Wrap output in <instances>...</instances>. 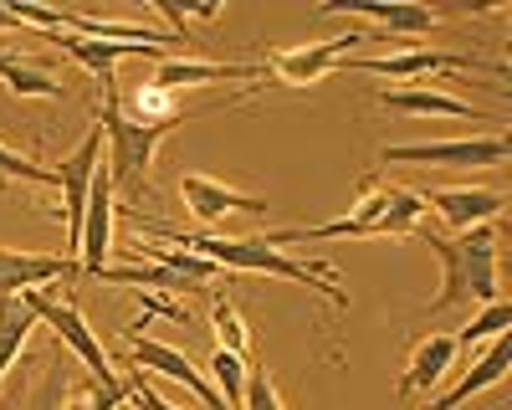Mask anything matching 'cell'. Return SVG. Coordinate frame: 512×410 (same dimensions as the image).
Wrapping results in <instances>:
<instances>
[{
	"instance_id": "6da1fadb",
	"label": "cell",
	"mask_w": 512,
	"mask_h": 410,
	"mask_svg": "<svg viewBox=\"0 0 512 410\" xmlns=\"http://www.w3.org/2000/svg\"><path fill=\"white\" fill-rule=\"evenodd\" d=\"M139 221V216H134ZM144 231H154V236H164V241H175V246H185V252H200L205 262H216L221 272H267V277H292V282H303V287H313V293H328L338 308H349V293L338 287V277L328 272V267H318V262H292L282 246H272L267 236H246V241H226V236H185V231H175V226H164V221H139Z\"/></svg>"
},
{
	"instance_id": "4fadbf2b",
	"label": "cell",
	"mask_w": 512,
	"mask_h": 410,
	"mask_svg": "<svg viewBox=\"0 0 512 410\" xmlns=\"http://www.w3.org/2000/svg\"><path fill=\"white\" fill-rule=\"evenodd\" d=\"M338 67H359L379 77H436V72H461V67H492L482 57H456V52H390V57H344Z\"/></svg>"
},
{
	"instance_id": "5bb4252c",
	"label": "cell",
	"mask_w": 512,
	"mask_h": 410,
	"mask_svg": "<svg viewBox=\"0 0 512 410\" xmlns=\"http://www.w3.org/2000/svg\"><path fill=\"white\" fill-rule=\"evenodd\" d=\"M180 195H185V205H190V216L205 221V226L226 221L231 211H267V195H241V190L210 180V175H185V180H180Z\"/></svg>"
},
{
	"instance_id": "277c9868",
	"label": "cell",
	"mask_w": 512,
	"mask_h": 410,
	"mask_svg": "<svg viewBox=\"0 0 512 410\" xmlns=\"http://www.w3.org/2000/svg\"><path fill=\"white\" fill-rule=\"evenodd\" d=\"M190 113H169V118H134V113H123L118 103V88L103 93V144L113 149L108 159V175L123 180L128 190H144V175H149V164H154V149L164 144V134H175L180 123Z\"/></svg>"
},
{
	"instance_id": "ba28073f",
	"label": "cell",
	"mask_w": 512,
	"mask_h": 410,
	"mask_svg": "<svg viewBox=\"0 0 512 410\" xmlns=\"http://www.w3.org/2000/svg\"><path fill=\"white\" fill-rule=\"evenodd\" d=\"M364 47V36L349 31V36H333V41H313V47H292V52H272L262 62V77L272 82H287V88H308V82H318L323 72H333L344 57H354Z\"/></svg>"
},
{
	"instance_id": "2e32d148",
	"label": "cell",
	"mask_w": 512,
	"mask_h": 410,
	"mask_svg": "<svg viewBox=\"0 0 512 410\" xmlns=\"http://www.w3.org/2000/svg\"><path fill=\"white\" fill-rule=\"evenodd\" d=\"M461 344L456 334H431V339H420L410 349V364H405V375H400V395H425V390H436L446 375H451V364H456Z\"/></svg>"
},
{
	"instance_id": "30bf717a",
	"label": "cell",
	"mask_w": 512,
	"mask_h": 410,
	"mask_svg": "<svg viewBox=\"0 0 512 410\" xmlns=\"http://www.w3.org/2000/svg\"><path fill=\"white\" fill-rule=\"evenodd\" d=\"M128 349H134V364H139V369H154V375H164V380H180L195 400H205V410H226L221 390L210 385V375H200V369H195L180 349H169V344H159V339H144V334H134V328H128Z\"/></svg>"
},
{
	"instance_id": "4316f807",
	"label": "cell",
	"mask_w": 512,
	"mask_h": 410,
	"mask_svg": "<svg viewBox=\"0 0 512 410\" xmlns=\"http://www.w3.org/2000/svg\"><path fill=\"white\" fill-rule=\"evenodd\" d=\"M26 180V185H41V190H47V185H57V170H41V164H31V159H21L16 149H6V144H0V180Z\"/></svg>"
},
{
	"instance_id": "3957f363",
	"label": "cell",
	"mask_w": 512,
	"mask_h": 410,
	"mask_svg": "<svg viewBox=\"0 0 512 410\" xmlns=\"http://www.w3.org/2000/svg\"><path fill=\"white\" fill-rule=\"evenodd\" d=\"M425 216V195L415 190H384V185H369L359 190L354 211L338 216L328 226H282V231H267L272 246H292V241H354V236H410Z\"/></svg>"
},
{
	"instance_id": "d4e9b609",
	"label": "cell",
	"mask_w": 512,
	"mask_h": 410,
	"mask_svg": "<svg viewBox=\"0 0 512 410\" xmlns=\"http://www.w3.org/2000/svg\"><path fill=\"white\" fill-rule=\"evenodd\" d=\"M210 318H216V339H221V349H231V354H251V334H246V323H241V313L231 308V298L226 293H216L210 298Z\"/></svg>"
},
{
	"instance_id": "83f0119b",
	"label": "cell",
	"mask_w": 512,
	"mask_h": 410,
	"mask_svg": "<svg viewBox=\"0 0 512 410\" xmlns=\"http://www.w3.org/2000/svg\"><path fill=\"white\" fill-rule=\"evenodd\" d=\"M246 410H282V400H277V390H272V380L262 375V369L246 375Z\"/></svg>"
},
{
	"instance_id": "f546056e",
	"label": "cell",
	"mask_w": 512,
	"mask_h": 410,
	"mask_svg": "<svg viewBox=\"0 0 512 410\" xmlns=\"http://www.w3.org/2000/svg\"><path fill=\"white\" fill-rule=\"evenodd\" d=\"M0 31H21V21H16L11 6H0Z\"/></svg>"
},
{
	"instance_id": "d6986e66",
	"label": "cell",
	"mask_w": 512,
	"mask_h": 410,
	"mask_svg": "<svg viewBox=\"0 0 512 410\" xmlns=\"http://www.w3.org/2000/svg\"><path fill=\"white\" fill-rule=\"evenodd\" d=\"M251 77H262V62L246 67V62H175V57H164L154 88L164 93V88H190V82H251Z\"/></svg>"
},
{
	"instance_id": "cb8c5ba5",
	"label": "cell",
	"mask_w": 512,
	"mask_h": 410,
	"mask_svg": "<svg viewBox=\"0 0 512 410\" xmlns=\"http://www.w3.org/2000/svg\"><path fill=\"white\" fill-rule=\"evenodd\" d=\"M210 385L221 390L226 410H246V359L231 349H216L210 354Z\"/></svg>"
},
{
	"instance_id": "44dd1931",
	"label": "cell",
	"mask_w": 512,
	"mask_h": 410,
	"mask_svg": "<svg viewBox=\"0 0 512 410\" xmlns=\"http://www.w3.org/2000/svg\"><path fill=\"white\" fill-rule=\"evenodd\" d=\"M98 282H113V287H164V293H205V282L185 277L180 267H169L159 257H149V267H103Z\"/></svg>"
},
{
	"instance_id": "9c48e42d",
	"label": "cell",
	"mask_w": 512,
	"mask_h": 410,
	"mask_svg": "<svg viewBox=\"0 0 512 410\" xmlns=\"http://www.w3.org/2000/svg\"><path fill=\"white\" fill-rule=\"evenodd\" d=\"M36 41H52V47L72 52L82 67L103 82V93L118 88L113 67H118L123 57H154V62H164V47H128V41H98V36H77V31H36Z\"/></svg>"
},
{
	"instance_id": "5b68a950",
	"label": "cell",
	"mask_w": 512,
	"mask_h": 410,
	"mask_svg": "<svg viewBox=\"0 0 512 410\" xmlns=\"http://www.w3.org/2000/svg\"><path fill=\"white\" fill-rule=\"evenodd\" d=\"M31 308H36V318L47 323V328H57V339L82 359V369H88V375H93L108 395H123L118 375L108 369V354H103V344H98V334H93V323L82 318L77 303H62V298H47V293H31Z\"/></svg>"
},
{
	"instance_id": "9a60e30c",
	"label": "cell",
	"mask_w": 512,
	"mask_h": 410,
	"mask_svg": "<svg viewBox=\"0 0 512 410\" xmlns=\"http://www.w3.org/2000/svg\"><path fill=\"white\" fill-rule=\"evenodd\" d=\"M328 11H354V16L384 26V41L390 36H425L446 21V11H436V6H390V0H333Z\"/></svg>"
},
{
	"instance_id": "7402d4cb",
	"label": "cell",
	"mask_w": 512,
	"mask_h": 410,
	"mask_svg": "<svg viewBox=\"0 0 512 410\" xmlns=\"http://www.w3.org/2000/svg\"><path fill=\"white\" fill-rule=\"evenodd\" d=\"M31 323H41L36 308H31V293L0 298V375H6L11 359L21 354V344H26V334H31Z\"/></svg>"
},
{
	"instance_id": "8992f818",
	"label": "cell",
	"mask_w": 512,
	"mask_h": 410,
	"mask_svg": "<svg viewBox=\"0 0 512 410\" xmlns=\"http://www.w3.org/2000/svg\"><path fill=\"white\" fill-rule=\"evenodd\" d=\"M384 164H451V170H487L507 159V139H431V144H390L379 154Z\"/></svg>"
},
{
	"instance_id": "ac0fdd59",
	"label": "cell",
	"mask_w": 512,
	"mask_h": 410,
	"mask_svg": "<svg viewBox=\"0 0 512 410\" xmlns=\"http://www.w3.org/2000/svg\"><path fill=\"white\" fill-rule=\"evenodd\" d=\"M507 364H512V339H507V334H497V339H492V349H487L472 369H466V375H461L446 395H436L431 405H420V410H456L461 400H472L477 390L502 385V380H507Z\"/></svg>"
},
{
	"instance_id": "7a4b0ae2",
	"label": "cell",
	"mask_w": 512,
	"mask_h": 410,
	"mask_svg": "<svg viewBox=\"0 0 512 410\" xmlns=\"http://www.w3.org/2000/svg\"><path fill=\"white\" fill-rule=\"evenodd\" d=\"M415 236L441 257V293L425 303L431 313L456 308V303H466V298H477V303L502 298V293H497V257H502V241H497L487 226H472V231H461V236H441V231L415 226Z\"/></svg>"
},
{
	"instance_id": "7c38bea8",
	"label": "cell",
	"mask_w": 512,
	"mask_h": 410,
	"mask_svg": "<svg viewBox=\"0 0 512 410\" xmlns=\"http://www.w3.org/2000/svg\"><path fill=\"white\" fill-rule=\"evenodd\" d=\"M72 277H82L77 257H41V252L0 246V298L31 293V287H41V282H72Z\"/></svg>"
},
{
	"instance_id": "8fae6325",
	"label": "cell",
	"mask_w": 512,
	"mask_h": 410,
	"mask_svg": "<svg viewBox=\"0 0 512 410\" xmlns=\"http://www.w3.org/2000/svg\"><path fill=\"white\" fill-rule=\"evenodd\" d=\"M113 252V175L98 164V175H93V190H88V216H82V246H77V262L88 277H98Z\"/></svg>"
},
{
	"instance_id": "e0dca14e",
	"label": "cell",
	"mask_w": 512,
	"mask_h": 410,
	"mask_svg": "<svg viewBox=\"0 0 512 410\" xmlns=\"http://www.w3.org/2000/svg\"><path fill=\"white\" fill-rule=\"evenodd\" d=\"M425 200H431V211H436L451 231H472V226L502 216V205H507L502 190H431Z\"/></svg>"
},
{
	"instance_id": "484cf974",
	"label": "cell",
	"mask_w": 512,
	"mask_h": 410,
	"mask_svg": "<svg viewBox=\"0 0 512 410\" xmlns=\"http://www.w3.org/2000/svg\"><path fill=\"white\" fill-rule=\"evenodd\" d=\"M507 323H512V303H507V298H492V303H482V313H477V318L456 334V344L466 349V344L497 339V334H507Z\"/></svg>"
},
{
	"instance_id": "603a6c76",
	"label": "cell",
	"mask_w": 512,
	"mask_h": 410,
	"mask_svg": "<svg viewBox=\"0 0 512 410\" xmlns=\"http://www.w3.org/2000/svg\"><path fill=\"white\" fill-rule=\"evenodd\" d=\"M0 82L21 98H62V82L47 67H36L31 57H0Z\"/></svg>"
},
{
	"instance_id": "ffe728a7",
	"label": "cell",
	"mask_w": 512,
	"mask_h": 410,
	"mask_svg": "<svg viewBox=\"0 0 512 410\" xmlns=\"http://www.w3.org/2000/svg\"><path fill=\"white\" fill-rule=\"evenodd\" d=\"M379 103L395 113H415V118H487L482 108L461 103L451 93H436V88H390V93H379Z\"/></svg>"
},
{
	"instance_id": "f1b7e54d",
	"label": "cell",
	"mask_w": 512,
	"mask_h": 410,
	"mask_svg": "<svg viewBox=\"0 0 512 410\" xmlns=\"http://www.w3.org/2000/svg\"><path fill=\"white\" fill-rule=\"evenodd\" d=\"M134 390H139V405L144 410H190V405H175V400H164L154 385H149V369H139L134 364Z\"/></svg>"
},
{
	"instance_id": "52a82bcc",
	"label": "cell",
	"mask_w": 512,
	"mask_h": 410,
	"mask_svg": "<svg viewBox=\"0 0 512 410\" xmlns=\"http://www.w3.org/2000/svg\"><path fill=\"white\" fill-rule=\"evenodd\" d=\"M103 164V123H93L88 139H82L67 164L57 170V190H62V216H67V246L77 252L82 246V216H88V190H93V175Z\"/></svg>"
}]
</instances>
